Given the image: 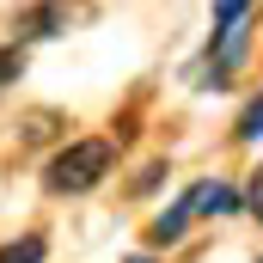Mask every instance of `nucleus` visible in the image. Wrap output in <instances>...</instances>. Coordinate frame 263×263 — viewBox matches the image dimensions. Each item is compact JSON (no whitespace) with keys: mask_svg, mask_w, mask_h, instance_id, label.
<instances>
[{"mask_svg":"<svg viewBox=\"0 0 263 263\" xmlns=\"http://www.w3.org/2000/svg\"><path fill=\"white\" fill-rule=\"evenodd\" d=\"M110 159H117V147L104 141V135H86V141H67L62 153L49 159V190L55 196H86V190H98L104 178H110Z\"/></svg>","mask_w":263,"mask_h":263,"instance_id":"1","label":"nucleus"},{"mask_svg":"<svg viewBox=\"0 0 263 263\" xmlns=\"http://www.w3.org/2000/svg\"><path fill=\"white\" fill-rule=\"evenodd\" d=\"M196 196H202V184H190L184 196H178L159 220H153V227H147V245H153V251H165V245H178V239L190 233V220H196Z\"/></svg>","mask_w":263,"mask_h":263,"instance_id":"2","label":"nucleus"},{"mask_svg":"<svg viewBox=\"0 0 263 263\" xmlns=\"http://www.w3.org/2000/svg\"><path fill=\"white\" fill-rule=\"evenodd\" d=\"M67 25V0H49V6H37V12H25L18 25H12V43H31V37H55Z\"/></svg>","mask_w":263,"mask_h":263,"instance_id":"3","label":"nucleus"},{"mask_svg":"<svg viewBox=\"0 0 263 263\" xmlns=\"http://www.w3.org/2000/svg\"><path fill=\"white\" fill-rule=\"evenodd\" d=\"M196 208L202 214H233V208H239V190H233V184H202Z\"/></svg>","mask_w":263,"mask_h":263,"instance_id":"4","label":"nucleus"},{"mask_svg":"<svg viewBox=\"0 0 263 263\" xmlns=\"http://www.w3.org/2000/svg\"><path fill=\"white\" fill-rule=\"evenodd\" d=\"M43 251H49V245H43L37 233H25V239H12V245H0V263H43Z\"/></svg>","mask_w":263,"mask_h":263,"instance_id":"5","label":"nucleus"},{"mask_svg":"<svg viewBox=\"0 0 263 263\" xmlns=\"http://www.w3.org/2000/svg\"><path fill=\"white\" fill-rule=\"evenodd\" d=\"M55 129H62V117H55V110H31V117H25V147H37V141H49Z\"/></svg>","mask_w":263,"mask_h":263,"instance_id":"6","label":"nucleus"},{"mask_svg":"<svg viewBox=\"0 0 263 263\" xmlns=\"http://www.w3.org/2000/svg\"><path fill=\"white\" fill-rule=\"evenodd\" d=\"M233 135H239V141H257V135H263V92L239 110V129H233Z\"/></svg>","mask_w":263,"mask_h":263,"instance_id":"7","label":"nucleus"},{"mask_svg":"<svg viewBox=\"0 0 263 263\" xmlns=\"http://www.w3.org/2000/svg\"><path fill=\"white\" fill-rule=\"evenodd\" d=\"M257 0H214V31H227V25H239L245 12H251Z\"/></svg>","mask_w":263,"mask_h":263,"instance_id":"8","label":"nucleus"},{"mask_svg":"<svg viewBox=\"0 0 263 263\" xmlns=\"http://www.w3.org/2000/svg\"><path fill=\"white\" fill-rule=\"evenodd\" d=\"M18 73H25V49H18V43H6V49H0V86H12Z\"/></svg>","mask_w":263,"mask_h":263,"instance_id":"9","label":"nucleus"},{"mask_svg":"<svg viewBox=\"0 0 263 263\" xmlns=\"http://www.w3.org/2000/svg\"><path fill=\"white\" fill-rule=\"evenodd\" d=\"M159 184H165V165H159V159H153V165H141V178H135L129 190H135V196H153V190H159Z\"/></svg>","mask_w":263,"mask_h":263,"instance_id":"10","label":"nucleus"},{"mask_svg":"<svg viewBox=\"0 0 263 263\" xmlns=\"http://www.w3.org/2000/svg\"><path fill=\"white\" fill-rule=\"evenodd\" d=\"M245 202H251V214H257V220H263V165H257V172H251V190H245Z\"/></svg>","mask_w":263,"mask_h":263,"instance_id":"11","label":"nucleus"},{"mask_svg":"<svg viewBox=\"0 0 263 263\" xmlns=\"http://www.w3.org/2000/svg\"><path fill=\"white\" fill-rule=\"evenodd\" d=\"M129 263H153V257H129Z\"/></svg>","mask_w":263,"mask_h":263,"instance_id":"12","label":"nucleus"},{"mask_svg":"<svg viewBox=\"0 0 263 263\" xmlns=\"http://www.w3.org/2000/svg\"><path fill=\"white\" fill-rule=\"evenodd\" d=\"M257 263H263V257H257Z\"/></svg>","mask_w":263,"mask_h":263,"instance_id":"13","label":"nucleus"}]
</instances>
